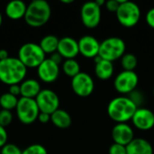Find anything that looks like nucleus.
I'll return each mask as SVG.
<instances>
[{
    "label": "nucleus",
    "instance_id": "obj_15",
    "mask_svg": "<svg viewBox=\"0 0 154 154\" xmlns=\"http://www.w3.org/2000/svg\"><path fill=\"white\" fill-rule=\"evenodd\" d=\"M79 53L85 58H93L98 56L100 42L92 35H84L79 41Z\"/></svg>",
    "mask_w": 154,
    "mask_h": 154
},
{
    "label": "nucleus",
    "instance_id": "obj_34",
    "mask_svg": "<svg viewBox=\"0 0 154 154\" xmlns=\"http://www.w3.org/2000/svg\"><path fill=\"white\" fill-rule=\"evenodd\" d=\"M10 94H12L13 96H19L21 95V88H20V84H16V85H12L9 86V91Z\"/></svg>",
    "mask_w": 154,
    "mask_h": 154
},
{
    "label": "nucleus",
    "instance_id": "obj_12",
    "mask_svg": "<svg viewBox=\"0 0 154 154\" xmlns=\"http://www.w3.org/2000/svg\"><path fill=\"white\" fill-rule=\"evenodd\" d=\"M131 121L135 128L141 131H149L154 127V113L149 108L141 106L137 108Z\"/></svg>",
    "mask_w": 154,
    "mask_h": 154
},
{
    "label": "nucleus",
    "instance_id": "obj_22",
    "mask_svg": "<svg viewBox=\"0 0 154 154\" xmlns=\"http://www.w3.org/2000/svg\"><path fill=\"white\" fill-rule=\"evenodd\" d=\"M60 39L53 34L45 35L40 42L39 45L45 54H52L57 51Z\"/></svg>",
    "mask_w": 154,
    "mask_h": 154
},
{
    "label": "nucleus",
    "instance_id": "obj_30",
    "mask_svg": "<svg viewBox=\"0 0 154 154\" xmlns=\"http://www.w3.org/2000/svg\"><path fill=\"white\" fill-rule=\"evenodd\" d=\"M109 154H127L126 152V146L117 144V143H113L109 147Z\"/></svg>",
    "mask_w": 154,
    "mask_h": 154
},
{
    "label": "nucleus",
    "instance_id": "obj_17",
    "mask_svg": "<svg viewBox=\"0 0 154 154\" xmlns=\"http://www.w3.org/2000/svg\"><path fill=\"white\" fill-rule=\"evenodd\" d=\"M95 74L100 80H108L114 74L113 62L102 60L99 56L95 59Z\"/></svg>",
    "mask_w": 154,
    "mask_h": 154
},
{
    "label": "nucleus",
    "instance_id": "obj_31",
    "mask_svg": "<svg viewBox=\"0 0 154 154\" xmlns=\"http://www.w3.org/2000/svg\"><path fill=\"white\" fill-rule=\"evenodd\" d=\"M106 8L109 11V12H113V13H116V11L119 8V2L118 0H109L107 2H106Z\"/></svg>",
    "mask_w": 154,
    "mask_h": 154
},
{
    "label": "nucleus",
    "instance_id": "obj_28",
    "mask_svg": "<svg viewBox=\"0 0 154 154\" xmlns=\"http://www.w3.org/2000/svg\"><path fill=\"white\" fill-rule=\"evenodd\" d=\"M23 151L14 143H6L1 148L0 154H22Z\"/></svg>",
    "mask_w": 154,
    "mask_h": 154
},
{
    "label": "nucleus",
    "instance_id": "obj_13",
    "mask_svg": "<svg viewBox=\"0 0 154 154\" xmlns=\"http://www.w3.org/2000/svg\"><path fill=\"white\" fill-rule=\"evenodd\" d=\"M112 139L114 143L127 146L134 139V132L133 128L126 123L116 124L112 129Z\"/></svg>",
    "mask_w": 154,
    "mask_h": 154
},
{
    "label": "nucleus",
    "instance_id": "obj_19",
    "mask_svg": "<svg viewBox=\"0 0 154 154\" xmlns=\"http://www.w3.org/2000/svg\"><path fill=\"white\" fill-rule=\"evenodd\" d=\"M27 5L21 0H13L5 6V14L12 20H19L24 18Z\"/></svg>",
    "mask_w": 154,
    "mask_h": 154
},
{
    "label": "nucleus",
    "instance_id": "obj_37",
    "mask_svg": "<svg viewBox=\"0 0 154 154\" xmlns=\"http://www.w3.org/2000/svg\"><path fill=\"white\" fill-rule=\"evenodd\" d=\"M7 58H9V55H8L7 51L5 50V49H1L0 50V60H6Z\"/></svg>",
    "mask_w": 154,
    "mask_h": 154
},
{
    "label": "nucleus",
    "instance_id": "obj_11",
    "mask_svg": "<svg viewBox=\"0 0 154 154\" xmlns=\"http://www.w3.org/2000/svg\"><path fill=\"white\" fill-rule=\"evenodd\" d=\"M71 88L73 92L80 97H89L95 88L94 79L89 74L81 71L71 79Z\"/></svg>",
    "mask_w": 154,
    "mask_h": 154
},
{
    "label": "nucleus",
    "instance_id": "obj_4",
    "mask_svg": "<svg viewBox=\"0 0 154 154\" xmlns=\"http://www.w3.org/2000/svg\"><path fill=\"white\" fill-rule=\"evenodd\" d=\"M118 2L120 5L116 14L119 23L126 28L135 26L141 18V9L139 5L128 0H118Z\"/></svg>",
    "mask_w": 154,
    "mask_h": 154
},
{
    "label": "nucleus",
    "instance_id": "obj_26",
    "mask_svg": "<svg viewBox=\"0 0 154 154\" xmlns=\"http://www.w3.org/2000/svg\"><path fill=\"white\" fill-rule=\"evenodd\" d=\"M22 154H48V152L44 146L39 143H35L31 144L30 146L25 148Z\"/></svg>",
    "mask_w": 154,
    "mask_h": 154
},
{
    "label": "nucleus",
    "instance_id": "obj_16",
    "mask_svg": "<svg viewBox=\"0 0 154 154\" xmlns=\"http://www.w3.org/2000/svg\"><path fill=\"white\" fill-rule=\"evenodd\" d=\"M57 51L65 60L75 59L79 53V42L72 37L69 36L63 37L60 39Z\"/></svg>",
    "mask_w": 154,
    "mask_h": 154
},
{
    "label": "nucleus",
    "instance_id": "obj_33",
    "mask_svg": "<svg viewBox=\"0 0 154 154\" xmlns=\"http://www.w3.org/2000/svg\"><path fill=\"white\" fill-rule=\"evenodd\" d=\"M7 142V133L5 127L0 125V148L6 144Z\"/></svg>",
    "mask_w": 154,
    "mask_h": 154
},
{
    "label": "nucleus",
    "instance_id": "obj_39",
    "mask_svg": "<svg viewBox=\"0 0 154 154\" xmlns=\"http://www.w3.org/2000/svg\"><path fill=\"white\" fill-rule=\"evenodd\" d=\"M60 2L63 4H71V3H73V0H61Z\"/></svg>",
    "mask_w": 154,
    "mask_h": 154
},
{
    "label": "nucleus",
    "instance_id": "obj_2",
    "mask_svg": "<svg viewBox=\"0 0 154 154\" xmlns=\"http://www.w3.org/2000/svg\"><path fill=\"white\" fill-rule=\"evenodd\" d=\"M137 106L126 96H121L113 98L107 106L108 116L117 124L126 123L132 120Z\"/></svg>",
    "mask_w": 154,
    "mask_h": 154
},
{
    "label": "nucleus",
    "instance_id": "obj_32",
    "mask_svg": "<svg viewBox=\"0 0 154 154\" xmlns=\"http://www.w3.org/2000/svg\"><path fill=\"white\" fill-rule=\"evenodd\" d=\"M145 20H146V23L147 24L151 27L154 29V7L151 8L147 14H146V16H145Z\"/></svg>",
    "mask_w": 154,
    "mask_h": 154
},
{
    "label": "nucleus",
    "instance_id": "obj_8",
    "mask_svg": "<svg viewBox=\"0 0 154 154\" xmlns=\"http://www.w3.org/2000/svg\"><path fill=\"white\" fill-rule=\"evenodd\" d=\"M139 84V77L134 71H121L114 80L115 89L123 95H129L134 91Z\"/></svg>",
    "mask_w": 154,
    "mask_h": 154
},
{
    "label": "nucleus",
    "instance_id": "obj_7",
    "mask_svg": "<svg viewBox=\"0 0 154 154\" xmlns=\"http://www.w3.org/2000/svg\"><path fill=\"white\" fill-rule=\"evenodd\" d=\"M18 120L23 125H31L34 123L39 116L40 110L35 99L20 97L15 108Z\"/></svg>",
    "mask_w": 154,
    "mask_h": 154
},
{
    "label": "nucleus",
    "instance_id": "obj_29",
    "mask_svg": "<svg viewBox=\"0 0 154 154\" xmlns=\"http://www.w3.org/2000/svg\"><path fill=\"white\" fill-rule=\"evenodd\" d=\"M127 97L134 103V105L138 108L141 107V106L143 105V100H144V97H143V95L142 94V92H140L136 89L134 91H133L132 93H130Z\"/></svg>",
    "mask_w": 154,
    "mask_h": 154
},
{
    "label": "nucleus",
    "instance_id": "obj_6",
    "mask_svg": "<svg viewBox=\"0 0 154 154\" xmlns=\"http://www.w3.org/2000/svg\"><path fill=\"white\" fill-rule=\"evenodd\" d=\"M45 53L39 44L34 42H27L23 44L18 51V59L27 68H38L46 59Z\"/></svg>",
    "mask_w": 154,
    "mask_h": 154
},
{
    "label": "nucleus",
    "instance_id": "obj_14",
    "mask_svg": "<svg viewBox=\"0 0 154 154\" xmlns=\"http://www.w3.org/2000/svg\"><path fill=\"white\" fill-rule=\"evenodd\" d=\"M39 79L45 83H52L57 80L60 75V66L54 63L50 58L45 59L37 68Z\"/></svg>",
    "mask_w": 154,
    "mask_h": 154
},
{
    "label": "nucleus",
    "instance_id": "obj_40",
    "mask_svg": "<svg viewBox=\"0 0 154 154\" xmlns=\"http://www.w3.org/2000/svg\"><path fill=\"white\" fill-rule=\"evenodd\" d=\"M2 22H3V17H2V14H1V12H0V26H1V24H2Z\"/></svg>",
    "mask_w": 154,
    "mask_h": 154
},
{
    "label": "nucleus",
    "instance_id": "obj_20",
    "mask_svg": "<svg viewBox=\"0 0 154 154\" xmlns=\"http://www.w3.org/2000/svg\"><path fill=\"white\" fill-rule=\"evenodd\" d=\"M21 96L22 97L35 99L39 93L42 91L40 83L34 79H24L21 84Z\"/></svg>",
    "mask_w": 154,
    "mask_h": 154
},
{
    "label": "nucleus",
    "instance_id": "obj_25",
    "mask_svg": "<svg viewBox=\"0 0 154 154\" xmlns=\"http://www.w3.org/2000/svg\"><path fill=\"white\" fill-rule=\"evenodd\" d=\"M138 60L135 55L132 53H125L121 58V65L124 70L127 71H134L135 68L137 67Z\"/></svg>",
    "mask_w": 154,
    "mask_h": 154
},
{
    "label": "nucleus",
    "instance_id": "obj_3",
    "mask_svg": "<svg viewBox=\"0 0 154 154\" xmlns=\"http://www.w3.org/2000/svg\"><path fill=\"white\" fill-rule=\"evenodd\" d=\"M51 15L50 4L45 0H34L27 5L25 23L32 27H41L47 23Z\"/></svg>",
    "mask_w": 154,
    "mask_h": 154
},
{
    "label": "nucleus",
    "instance_id": "obj_21",
    "mask_svg": "<svg viewBox=\"0 0 154 154\" xmlns=\"http://www.w3.org/2000/svg\"><path fill=\"white\" fill-rule=\"evenodd\" d=\"M51 122L58 128L66 129L70 126L72 119L70 115L67 111L59 108L51 115Z\"/></svg>",
    "mask_w": 154,
    "mask_h": 154
},
{
    "label": "nucleus",
    "instance_id": "obj_27",
    "mask_svg": "<svg viewBox=\"0 0 154 154\" xmlns=\"http://www.w3.org/2000/svg\"><path fill=\"white\" fill-rule=\"evenodd\" d=\"M13 121V114L11 111L2 109L0 111V125L3 127H6L11 125Z\"/></svg>",
    "mask_w": 154,
    "mask_h": 154
},
{
    "label": "nucleus",
    "instance_id": "obj_10",
    "mask_svg": "<svg viewBox=\"0 0 154 154\" xmlns=\"http://www.w3.org/2000/svg\"><path fill=\"white\" fill-rule=\"evenodd\" d=\"M82 23L89 29H94L98 26L101 21V7L95 1L86 2L80 10Z\"/></svg>",
    "mask_w": 154,
    "mask_h": 154
},
{
    "label": "nucleus",
    "instance_id": "obj_5",
    "mask_svg": "<svg viewBox=\"0 0 154 154\" xmlns=\"http://www.w3.org/2000/svg\"><path fill=\"white\" fill-rule=\"evenodd\" d=\"M126 44L119 37H109L100 42L98 56L105 60L115 61L125 54Z\"/></svg>",
    "mask_w": 154,
    "mask_h": 154
},
{
    "label": "nucleus",
    "instance_id": "obj_24",
    "mask_svg": "<svg viewBox=\"0 0 154 154\" xmlns=\"http://www.w3.org/2000/svg\"><path fill=\"white\" fill-rule=\"evenodd\" d=\"M18 103V98L15 96H13L9 92L4 93L0 96V106L4 110L12 111L16 108Z\"/></svg>",
    "mask_w": 154,
    "mask_h": 154
},
{
    "label": "nucleus",
    "instance_id": "obj_23",
    "mask_svg": "<svg viewBox=\"0 0 154 154\" xmlns=\"http://www.w3.org/2000/svg\"><path fill=\"white\" fill-rule=\"evenodd\" d=\"M62 70L68 77H70L71 79L81 72L79 63L75 59L65 60L62 64Z\"/></svg>",
    "mask_w": 154,
    "mask_h": 154
},
{
    "label": "nucleus",
    "instance_id": "obj_35",
    "mask_svg": "<svg viewBox=\"0 0 154 154\" xmlns=\"http://www.w3.org/2000/svg\"><path fill=\"white\" fill-rule=\"evenodd\" d=\"M40 123L42 124H47L51 121V115L45 114V113H41L39 114L38 119H37Z\"/></svg>",
    "mask_w": 154,
    "mask_h": 154
},
{
    "label": "nucleus",
    "instance_id": "obj_36",
    "mask_svg": "<svg viewBox=\"0 0 154 154\" xmlns=\"http://www.w3.org/2000/svg\"><path fill=\"white\" fill-rule=\"evenodd\" d=\"M50 59L54 62V63H56L57 65H60V63H61V61H62V56L58 52V51H56V52H54V53H52V54H51V57H50Z\"/></svg>",
    "mask_w": 154,
    "mask_h": 154
},
{
    "label": "nucleus",
    "instance_id": "obj_1",
    "mask_svg": "<svg viewBox=\"0 0 154 154\" xmlns=\"http://www.w3.org/2000/svg\"><path fill=\"white\" fill-rule=\"evenodd\" d=\"M27 73V68L18 58L9 57L0 60V81L5 85L12 86L21 84Z\"/></svg>",
    "mask_w": 154,
    "mask_h": 154
},
{
    "label": "nucleus",
    "instance_id": "obj_9",
    "mask_svg": "<svg viewBox=\"0 0 154 154\" xmlns=\"http://www.w3.org/2000/svg\"><path fill=\"white\" fill-rule=\"evenodd\" d=\"M35 101L40 112L48 115L53 114L60 106V98L58 95L51 89H42L36 97Z\"/></svg>",
    "mask_w": 154,
    "mask_h": 154
},
{
    "label": "nucleus",
    "instance_id": "obj_38",
    "mask_svg": "<svg viewBox=\"0 0 154 154\" xmlns=\"http://www.w3.org/2000/svg\"><path fill=\"white\" fill-rule=\"evenodd\" d=\"M95 2H96V4H97L99 7H101L102 5H106V1H105V0H97V1H95Z\"/></svg>",
    "mask_w": 154,
    "mask_h": 154
},
{
    "label": "nucleus",
    "instance_id": "obj_18",
    "mask_svg": "<svg viewBox=\"0 0 154 154\" xmlns=\"http://www.w3.org/2000/svg\"><path fill=\"white\" fill-rule=\"evenodd\" d=\"M127 154H153V147L150 142L143 138H134L127 146Z\"/></svg>",
    "mask_w": 154,
    "mask_h": 154
},
{
    "label": "nucleus",
    "instance_id": "obj_41",
    "mask_svg": "<svg viewBox=\"0 0 154 154\" xmlns=\"http://www.w3.org/2000/svg\"><path fill=\"white\" fill-rule=\"evenodd\" d=\"M153 96H154V88H153Z\"/></svg>",
    "mask_w": 154,
    "mask_h": 154
}]
</instances>
